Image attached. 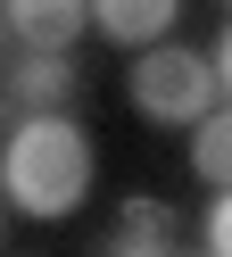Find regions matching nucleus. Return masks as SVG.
Masks as SVG:
<instances>
[{
  "label": "nucleus",
  "instance_id": "obj_2",
  "mask_svg": "<svg viewBox=\"0 0 232 257\" xmlns=\"http://www.w3.org/2000/svg\"><path fill=\"white\" fill-rule=\"evenodd\" d=\"M215 58H199V50H182V42H149L141 58H133V75H125V100L141 108L149 124H199L215 108Z\"/></svg>",
  "mask_w": 232,
  "mask_h": 257
},
{
  "label": "nucleus",
  "instance_id": "obj_5",
  "mask_svg": "<svg viewBox=\"0 0 232 257\" xmlns=\"http://www.w3.org/2000/svg\"><path fill=\"white\" fill-rule=\"evenodd\" d=\"M182 17V0H91V25L116 42V50H149V42H166Z\"/></svg>",
  "mask_w": 232,
  "mask_h": 257
},
{
  "label": "nucleus",
  "instance_id": "obj_4",
  "mask_svg": "<svg viewBox=\"0 0 232 257\" xmlns=\"http://www.w3.org/2000/svg\"><path fill=\"white\" fill-rule=\"evenodd\" d=\"M17 50H75L91 25V0H0Z\"/></svg>",
  "mask_w": 232,
  "mask_h": 257
},
{
  "label": "nucleus",
  "instance_id": "obj_6",
  "mask_svg": "<svg viewBox=\"0 0 232 257\" xmlns=\"http://www.w3.org/2000/svg\"><path fill=\"white\" fill-rule=\"evenodd\" d=\"M191 174L207 191H232V100L207 108V116L191 124Z\"/></svg>",
  "mask_w": 232,
  "mask_h": 257
},
{
  "label": "nucleus",
  "instance_id": "obj_1",
  "mask_svg": "<svg viewBox=\"0 0 232 257\" xmlns=\"http://www.w3.org/2000/svg\"><path fill=\"white\" fill-rule=\"evenodd\" d=\"M0 191L33 224H58V216L83 207V191H91V133L75 124V108L17 116V133L0 141Z\"/></svg>",
  "mask_w": 232,
  "mask_h": 257
},
{
  "label": "nucleus",
  "instance_id": "obj_8",
  "mask_svg": "<svg viewBox=\"0 0 232 257\" xmlns=\"http://www.w3.org/2000/svg\"><path fill=\"white\" fill-rule=\"evenodd\" d=\"M207 257H232V191H215L207 207Z\"/></svg>",
  "mask_w": 232,
  "mask_h": 257
},
{
  "label": "nucleus",
  "instance_id": "obj_9",
  "mask_svg": "<svg viewBox=\"0 0 232 257\" xmlns=\"http://www.w3.org/2000/svg\"><path fill=\"white\" fill-rule=\"evenodd\" d=\"M207 58H215V83H224V100H232V25H224V42H215Z\"/></svg>",
  "mask_w": 232,
  "mask_h": 257
},
{
  "label": "nucleus",
  "instance_id": "obj_3",
  "mask_svg": "<svg viewBox=\"0 0 232 257\" xmlns=\"http://www.w3.org/2000/svg\"><path fill=\"white\" fill-rule=\"evenodd\" d=\"M9 100L25 108V116H42V108H75V100H83V67H75V50H17V67H9Z\"/></svg>",
  "mask_w": 232,
  "mask_h": 257
},
{
  "label": "nucleus",
  "instance_id": "obj_7",
  "mask_svg": "<svg viewBox=\"0 0 232 257\" xmlns=\"http://www.w3.org/2000/svg\"><path fill=\"white\" fill-rule=\"evenodd\" d=\"M99 257H174L166 207H158V199H125V224H116V240H108Z\"/></svg>",
  "mask_w": 232,
  "mask_h": 257
},
{
  "label": "nucleus",
  "instance_id": "obj_10",
  "mask_svg": "<svg viewBox=\"0 0 232 257\" xmlns=\"http://www.w3.org/2000/svg\"><path fill=\"white\" fill-rule=\"evenodd\" d=\"M0 42H9V17H0Z\"/></svg>",
  "mask_w": 232,
  "mask_h": 257
}]
</instances>
